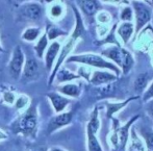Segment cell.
I'll list each match as a JSON object with an SVG mask.
<instances>
[{
    "instance_id": "obj_1",
    "label": "cell",
    "mask_w": 153,
    "mask_h": 151,
    "mask_svg": "<svg viewBox=\"0 0 153 151\" xmlns=\"http://www.w3.org/2000/svg\"><path fill=\"white\" fill-rule=\"evenodd\" d=\"M13 130L16 135H21L26 139H36L39 131V113L36 103H31L28 109L23 112L13 125Z\"/></svg>"
},
{
    "instance_id": "obj_2",
    "label": "cell",
    "mask_w": 153,
    "mask_h": 151,
    "mask_svg": "<svg viewBox=\"0 0 153 151\" xmlns=\"http://www.w3.org/2000/svg\"><path fill=\"white\" fill-rule=\"evenodd\" d=\"M73 10H74V14H75V17H76V24H75V27H74V30H73L72 34L70 36L69 40L66 42V44L64 45V47H62V50H61V53L59 54V57H57L54 67H53L52 71H51V73H50V76H49L48 86H51L53 83L55 74H56L57 71L61 69L62 62H65V60L67 59V57H68V55L70 54L71 51L73 50L77 40L85 34V26H83L82 19H81V17H80V14H79V12L75 7H73Z\"/></svg>"
},
{
    "instance_id": "obj_3",
    "label": "cell",
    "mask_w": 153,
    "mask_h": 151,
    "mask_svg": "<svg viewBox=\"0 0 153 151\" xmlns=\"http://www.w3.org/2000/svg\"><path fill=\"white\" fill-rule=\"evenodd\" d=\"M102 54L108 57V59L115 60L117 64H119L124 73L128 72L133 65V59L130 55V53L125 49L121 48L120 46L106 49V50L103 51Z\"/></svg>"
},
{
    "instance_id": "obj_4",
    "label": "cell",
    "mask_w": 153,
    "mask_h": 151,
    "mask_svg": "<svg viewBox=\"0 0 153 151\" xmlns=\"http://www.w3.org/2000/svg\"><path fill=\"white\" fill-rule=\"evenodd\" d=\"M69 62H80V64L90 65L93 67H97V68H104V69H111V70L116 71L119 73V70L116 66L113 64L104 60L101 57L96 54H92V53H85V54H77V55H71L68 57Z\"/></svg>"
},
{
    "instance_id": "obj_5",
    "label": "cell",
    "mask_w": 153,
    "mask_h": 151,
    "mask_svg": "<svg viewBox=\"0 0 153 151\" xmlns=\"http://www.w3.org/2000/svg\"><path fill=\"white\" fill-rule=\"evenodd\" d=\"M100 122L98 118V109H95L93 112L91 119L87 125V140H88V151H103L96 138V132L99 130Z\"/></svg>"
},
{
    "instance_id": "obj_6",
    "label": "cell",
    "mask_w": 153,
    "mask_h": 151,
    "mask_svg": "<svg viewBox=\"0 0 153 151\" xmlns=\"http://www.w3.org/2000/svg\"><path fill=\"white\" fill-rule=\"evenodd\" d=\"M25 64V54L23 52L21 46L17 45L14 48L12 53V57H10V64H8V72H10V76L13 79L18 80L20 78L21 74H22L23 67Z\"/></svg>"
},
{
    "instance_id": "obj_7",
    "label": "cell",
    "mask_w": 153,
    "mask_h": 151,
    "mask_svg": "<svg viewBox=\"0 0 153 151\" xmlns=\"http://www.w3.org/2000/svg\"><path fill=\"white\" fill-rule=\"evenodd\" d=\"M74 112H62L61 114H56L54 117L49 120L47 124V135H52L53 132L57 131L59 129L69 125L72 122Z\"/></svg>"
},
{
    "instance_id": "obj_8",
    "label": "cell",
    "mask_w": 153,
    "mask_h": 151,
    "mask_svg": "<svg viewBox=\"0 0 153 151\" xmlns=\"http://www.w3.org/2000/svg\"><path fill=\"white\" fill-rule=\"evenodd\" d=\"M137 116H135L134 118H132L129 122H127L124 126H120L117 127L114 131V133L111 135V140L113 145L115 146L116 149L118 150H123L126 145V142L128 140V131H129V127L131 126L133 122L137 120Z\"/></svg>"
},
{
    "instance_id": "obj_9",
    "label": "cell",
    "mask_w": 153,
    "mask_h": 151,
    "mask_svg": "<svg viewBox=\"0 0 153 151\" xmlns=\"http://www.w3.org/2000/svg\"><path fill=\"white\" fill-rule=\"evenodd\" d=\"M21 75H22V81L24 83H29L38 79V77L40 76V66L38 64V60L33 57H28L25 60Z\"/></svg>"
},
{
    "instance_id": "obj_10",
    "label": "cell",
    "mask_w": 153,
    "mask_h": 151,
    "mask_svg": "<svg viewBox=\"0 0 153 151\" xmlns=\"http://www.w3.org/2000/svg\"><path fill=\"white\" fill-rule=\"evenodd\" d=\"M20 15L28 21H38L43 15V8L39 3H26L20 7Z\"/></svg>"
},
{
    "instance_id": "obj_11",
    "label": "cell",
    "mask_w": 153,
    "mask_h": 151,
    "mask_svg": "<svg viewBox=\"0 0 153 151\" xmlns=\"http://www.w3.org/2000/svg\"><path fill=\"white\" fill-rule=\"evenodd\" d=\"M59 50H61V44L56 41H53L47 48L46 52L44 54V60H45V67L48 72H50L53 69L55 65V60L59 57Z\"/></svg>"
},
{
    "instance_id": "obj_12",
    "label": "cell",
    "mask_w": 153,
    "mask_h": 151,
    "mask_svg": "<svg viewBox=\"0 0 153 151\" xmlns=\"http://www.w3.org/2000/svg\"><path fill=\"white\" fill-rule=\"evenodd\" d=\"M135 10V17H137V32L146 24L149 22L150 18H151V13L150 10L143 3H137L134 2L133 3Z\"/></svg>"
},
{
    "instance_id": "obj_13",
    "label": "cell",
    "mask_w": 153,
    "mask_h": 151,
    "mask_svg": "<svg viewBox=\"0 0 153 151\" xmlns=\"http://www.w3.org/2000/svg\"><path fill=\"white\" fill-rule=\"evenodd\" d=\"M46 97L49 99V101H50L55 114L62 113V112L66 109V107L69 105V103H70L68 98H66V97L62 96V94H59V93H56V92L47 93Z\"/></svg>"
},
{
    "instance_id": "obj_14",
    "label": "cell",
    "mask_w": 153,
    "mask_h": 151,
    "mask_svg": "<svg viewBox=\"0 0 153 151\" xmlns=\"http://www.w3.org/2000/svg\"><path fill=\"white\" fill-rule=\"evenodd\" d=\"M116 80V75L111 74L107 72H101V71H96L93 74L91 78V83L94 86H100L103 83H108L111 81Z\"/></svg>"
},
{
    "instance_id": "obj_15",
    "label": "cell",
    "mask_w": 153,
    "mask_h": 151,
    "mask_svg": "<svg viewBox=\"0 0 153 151\" xmlns=\"http://www.w3.org/2000/svg\"><path fill=\"white\" fill-rule=\"evenodd\" d=\"M57 91L62 96L73 97V98H77L80 95V88L78 85H75V83H66V85L57 88Z\"/></svg>"
},
{
    "instance_id": "obj_16",
    "label": "cell",
    "mask_w": 153,
    "mask_h": 151,
    "mask_svg": "<svg viewBox=\"0 0 153 151\" xmlns=\"http://www.w3.org/2000/svg\"><path fill=\"white\" fill-rule=\"evenodd\" d=\"M48 41L49 40L45 32L38 39V42H36V44L33 47L34 52H36V55L38 59H43L47 48H48Z\"/></svg>"
},
{
    "instance_id": "obj_17",
    "label": "cell",
    "mask_w": 153,
    "mask_h": 151,
    "mask_svg": "<svg viewBox=\"0 0 153 151\" xmlns=\"http://www.w3.org/2000/svg\"><path fill=\"white\" fill-rule=\"evenodd\" d=\"M41 34V29L36 26H31L28 27L22 32L21 39L25 42H34L36 40H38L40 38Z\"/></svg>"
},
{
    "instance_id": "obj_18",
    "label": "cell",
    "mask_w": 153,
    "mask_h": 151,
    "mask_svg": "<svg viewBox=\"0 0 153 151\" xmlns=\"http://www.w3.org/2000/svg\"><path fill=\"white\" fill-rule=\"evenodd\" d=\"M78 77H79L78 75L72 73L71 71H69L68 69L62 68V69H59L56 74H55L54 79H56V81L59 83H66V81L73 80V79H76V78H78Z\"/></svg>"
},
{
    "instance_id": "obj_19",
    "label": "cell",
    "mask_w": 153,
    "mask_h": 151,
    "mask_svg": "<svg viewBox=\"0 0 153 151\" xmlns=\"http://www.w3.org/2000/svg\"><path fill=\"white\" fill-rule=\"evenodd\" d=\"M79 5H80L81 10L85 12V14H87L88 16H93L97 13L98 10V3L97 1H79Z\"/></svg>"
},
{
    "instance_id": "obj_20",
    "label": "cell",
    "mask_w": 153,
    "mask_h": 151,
    "mask_svg": "<svg viewBox=\"0 0 153 151\" xmlns=\"http://www.w3.org/2000/svg\"><path fill=\"white\" fill-rule=\"evenodd\" d=\"M45 33H46L48 40L54 41L55 39L57 38V36H62V34H67V32L64 31V30H62L61 28H59V27L55 26V25L47 24L46 30H45Z\"/></svg>"
},
{
    "instance_id": "obj_21",
    "label": "cell",
    "mask_w": 153,
    "mask_h": 151,
    "mask_svg": "<svg viewBox=\"0 0 153 151\" xmlns=\"http://www.w3.org/2000/svg\"><path fill=\"white\" fill-rule=\"evenodd\" d=\"M30 104H31L30 98H29L27 95L22 94L17 97L14 105H15V107H16V109H18V111H26Z\"/></svg>"
},
{
    "instance_id": "obj_22",
    "label": "cell",
    "mask_w": 153,
    "mask_h": 151,
    "mask_svg": "<svg viewBox=\"0 0 153 151\" xmlns=\"http://www.w3.org/2000/svg\"><path fill=\"white\" fill-rule=\"evenodd\" d=\"M132 30H133V27H132V24L131 23H124L120 26L119 30V34L121 36V38L123 39L125 43L128 42V40L130 39L131 34H132Z\"/></svg>"
},
{
    "instance_id": "obj_23",
    "label": "cell",
    "mask_w": 153,
    "mask_h": 151,
    "mask_svg": "<svg viewBox=\"0 0 153 151\" xmlns=\"http://www.w3.org/2000/svg\"><path fill=\"white\" fill-rule=\"evenodd\" d=\"M132 99H134V98H130V99H128V100L124 101V102H120V103H106L107 117H108L109 119H111V118H113L114 114L117 113L120 109H122L123 106H125V105H126L130 100H132Z\"/></svg>"
},
{
    "instance_id": "obj_24",
    "label": "cell",
    "mask_w": 153,
    "mask_h": 151,
    "mask_svg": "<svg viewBox=\"0 0 153 151\" xmlns=\"http://www.w3.org/2000/svg\"><path fill=\"white\" fill-rule=\"evenodd\" d=\"M16 99H17V96L14 91H12L10 89H5L2 91V101H3V103H5V104L10 106V105L15 104Z\"/></svg>"
},
{
    "instance_id": "obj_25",
    "label": "cell",
    "mask_w": 153,
    "mask_h": 151,
    "mask_svg": "<svg viewBox=\"0 0 153 151\" xmlns=\"http://www.w3.org/2000/svg\"><path fill=\"white\" fill-rule=\"evenodd\" d=\"M148 83V75L146 73L144 74H140L139 76L137 77L134 81V89L137 92H141L146 88Z\"/></svg>"
},
{
    "instance_id": "obj_26",
    "label": "cell",
    "mask_w": 153,
    "mask_h": 151,
    "mask_svg": "<svg viewBox=\"0 0 153 151\" xmlns=\"http://www.w3.org/2000/svg\"><path fill=\"white\" fill-rule=\"evenodd\" d=\"M129 151H144L143 144L137 137L134 130H132L131 132V145L129 147Z\"/></svg>"
},
{
    "instance_id": "obj_27",
    "label": "cell",
    "mask_w": 153,
    "mask_h": 151,
    "mask_svg": "<svg viewBox=\"0 0 153 151\" xmlns=\"http://www.w3.org/2000/svg\"><path fill=\"white\" fill-rule=\"evenodd\" d=\"M62 13H64V8H62L61 3L52 4L50 10H49V15H50V17L53 19H59L62 15Z\"/></svg>"
},
{
    "instance_id": "obj_28",
    "label": "cell",
    "mask_w": 153,
    "mask_h": 151,
    "mask_svg": "<svg viewBox=\"0 0 153 151\" xmlns=\"http://www.w3.org/2000/svg\"><path fill=\"white\" fill-rule=\"evenodd\" d=\"M144 138H145L147 147L149 148L150 151H153V131H147L144 132Z\"/></svg>"
},
{
    "instance_id": "obj_29",
    "label": "cell",
    "mask_w": 153,
    "mask_h": 151,
    "mask_svg": "<svg viewBox=\"0 0 153 151\" xmlns=\"http://www.w3.org/2000/svg\"><path fill=\"white\" fill-rule=\"evenodd\" d=\"M131 17H132V13H131L130 7H126L123 10L121 14L122 20H131Z\"/></svg>"
},
{
    "instance_id": "obj_30",
    "label": "cell",
    "mask_w": 153,
    "mask_h": 151,
    "mask_svg": "<svg viewBox=\"0 0 153 151\" xmlns=\"http://www.w3.org/2000/svg\"><path fill=\"white\" fill-rule=\"evenodd\" d=\"M152 97H153V83H151L149 89L147 90V92L145 93V95H144V100L147 101V100H149L150 98H152Z\"/></svg>"
},
{
    "instance_id": "obj_31",
    "label": "cell",
    "mask_w": 153,
    "mask_h": 151,
    "mask_svg": "<svg viewBox=\"0 0 153 151\" xmlns=\"http://www.w3.org/2000/svg\"><path fill=\"white\" fill-rule=\"evenodd\" d=\"M48 149H47L46 146H34V147H31L29 148L27 151H47Z\"/></svg>"
},
{
    "instance_id": "obj_32",
    "label": "cell",
    "mask_w": 153,
    "mask_h": 151,
    "mask_svg": "<svg viewBox=\"0 0 153 151\" xmlns=\"http://www.w3.org/2000/svg\"><path fill=\"white\" fill-rule=\"evenodd\" d=\"M8 139V135L3 130V129L0 128V142L2 141H5V140Z\"/></svg>"
},
{
    "instance_id": "obj_33",
    "label": "cell",
    "mask_w": 153,
    "mask_h": 151,
    "mask_svg": "<svg viewBox=\"0 0 153 151\" xmlns=\"http://www.w3.org/2000/svg\"><path fill=\"white\" fill-rule=\"evenodd\" d=\"M47 151H66V150L62 149V148H59V147H53V148H50V149H48Z\"/></svg>"
},
{
    "instance_id": "obj_34",
    "label": "cell",
    "mask_w": 153,
    "mask_h": 151,
    "mask_svg": "<svg viewBox=\"0 0 153 151\" xmlns=\"http://www.w3.org/2000/svg\"><path fill=\"white\" fill-rule=\"evenodd\" d=\"M149 109H150V113L153 115V101L151 102V104H150V106H149Z\"/></svg>"
},
{
    "instance_id": "obj_35",
    "label": "cell",
    "mask_w": 153,
    "mask_h": 151,
    "mask_svg": "<svg viewBox=\"0 0 153 151\" xmlns=\"http://www.w3.org/2000/svg\"><path fill=\"white\" fill-rule=\"evenodd\" d=\"M2 52H3V48H2L1 44H0V53H2Z\"/></svg>"
},
{
    "instance_id": "obj_36",
    "label": "cell",
    "mask_w": 153,
    "mask_h": 151,
    "mask_svg": "<svg viewBox=\"0 0 153 151\" xmlns=\"http://www.w3.org/2000/svg\"><path fill=\"white\" fill-rule=\"evenodd\" d=\"M149 151H150V150H149Z\"/></svg>"
}]
</instances>
